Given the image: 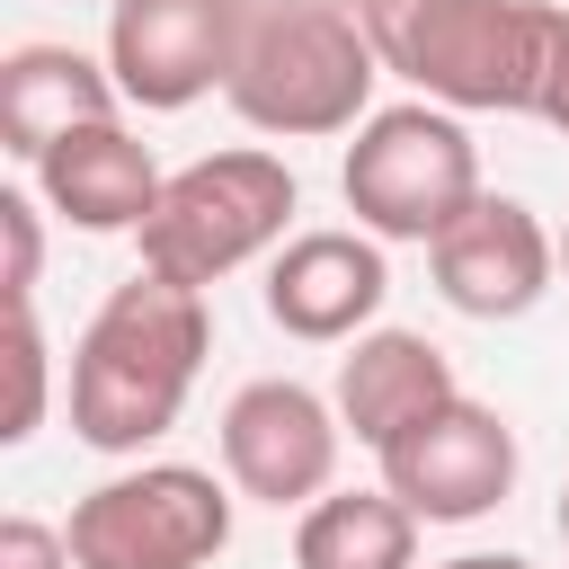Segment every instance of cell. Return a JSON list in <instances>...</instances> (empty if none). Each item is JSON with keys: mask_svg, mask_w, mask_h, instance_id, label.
Wrapping results in <instances>:
<instances>
[{"mask_svg": "<svg viewBox=\"0 0 569 569\" xmlns=\"http://www.w3.org/2000/svg\"><path fill=\"white\" fill-rule=\"evenodd\" d=\"M204 347H213L204 293L133 267L71 347V436L89 453H142L151 436H169L204 373Z\"/></svg>", "mask_w": 569, "mask_h": 569, "instance_id": "6da1fadb", "label": "cell"}, {"mask_svg": "<svg viewBox=\"0 0 569 569\" xmlns=\"http://www.w3.org/2000/svg\"><path fill=\"white\" fill-rule=\"evenodd\" d=\"M356 18L373 62L453 116H533L569 36V9L551 0H356Z\"/></svg>", "mask_w": 569, "mask_h": 569, "instance_id": "7a4b0ae2", "label": "cell"}, {"mask_svg": "<svg viewBox=\"0 0 569 569\" xmlns=\"http://www.w3.org/2000/svg\"><path fill=\"white\" fill-rule=\"evenodd\" d=\"M373 44L365 18L338 0H258L240 62H231V116L284 142H320V133H356L373 116Z\"/></svg>", "mask_w": 569, "mask_h": 569, "instance_id": "3957f363", "label": "cell"}, {"mask_svg": "<svg viewBox=\"0 0 569 569\" xmlns=\"http://www.w3.org/2000/svg\"><path fill=\"white\" fill-rule=\"evenodd\" d=\"M338 196L356 231L373 240H445L489 187H480V142L462 133L453 107H373L338 160Z\"/></svg>", "mask_w": 569, "mask_h": 569, "instance_id": "277c9868", "label": "cell"}, {"mask_svg": "<svg viewBox=\"0 0 569 569\" xmlns=\"http://www.w3.org/2000/svg\"><path fill=\"white\" fill-rule=\"evenodd\" d=\"M284 222H293V169L276 151H204L160 187V204L133 240H142L151 276L204 293L231 267H249L258 249H276Z\"/></svg>", "mask_w": 569, "mask_h": 569, "instance_id": "5b68a950", "label": "cell"}, {"mask_svg": "<svg viewBox=\"0 0 569 569\" xmlns=\"http://www.w3.org/2000/svg\"><path fill=\"white\" fill-rule=\"evenodd\" d=\"M71 569H204L231 542V489L196 462H142L98 480L71 525Z\"/></svg>", "mask_w": 569, "mask_h": 569, "instance_id": "8992f818", "label": "cell"}, {"mask_svg": "<svg viewBox=\"0 0 569 569\" xmlns=\"http://www.w3.org/2000/svg\"><path fill=\"white\" fill-rule=\"evenodd\" d=\"M258 0H107V71L124 107L178 116L204 89H231Z\"/></svg>", "mask_w": 569, "mask_h": 569, "instance_id": "52a82bcc", "label": "cell"}, {"mask_svg": "<svg viewBox=\"0 0 569 569\" xmlns=\"http://www.w3.org/2000/svg\"><path fill=\"white\" fill-rule=\"evenodd\" d=\"M338 445H347L338 400H320L311 382H284V373L240 382L231 409H222V471L258 507H311V498H329Z\"/></svg>", "mask_w": 569, "mask_h": 569, "instance_id": "ba28073f", "label": "cell"}, {"mask_svg": "<svg viewBox=\"0 0 569 569\" xmlns=\"http://www.w3.org/2000/svg\"><path fill=\"white\" fill-rule=\"evenodd\" d=\"M382 489L418 525H471L516 489V427L462 391L436 418H418L400 445H382Z\"/></svg>", "mask_w": 569, "mask_h": 569, "instance_id": "9c48e42d", "label": "cell"}, {"mask_svg": "<svg viewBox=\"0 0 569 569\" xmlns=\"http://www.w3.org/2000/svg\"><path fill=\"white\" fill-rule=\"evenodd\" d=\"M427 267H436V293L462 320H525L560 276V240L533 222V204L480 196L445 240H427Z\"/></svg>", "mask_w": 569, "mask_h": 569, "instance_id": "30bf717a", "label": "cell"}, {"mask_svg": "<svg viewBox=\"0 0 569 569\" xmlns=\"http://www.w3.org/2000/svg\"><path fill=\"white\" fill-rule=\"evenodd\" d=\"M382 293H391V267H382L373 231H302L267 267V320L284 338H302V347L365 338V320L382 311Z\"/></svg>", "mask_w": 569, "mask_h": 569, "instance_id": "8fae6325", "label": "cell"}, {"mask_svg": "<svg viewBox=\"0 0 569 569\" xmlns=\"http://www.w3.org/2000/svg\"><path fill=\"white\" fill-rule=\"evenodd\" d=\"M329 400H338V427L382 453L418 418H436L445 400H462V382H453V365H445L436 338H418V329H365L338 356V391Z\"/></svg>", "mask_w": 569, "mask_h": 569, "instance_id": "7c38bea8", "label": "cell"}, {"mask_svg": "<svg viewBox=\"0 0 569 569\" xmlns=\"http://www.w3.org/2000/svg\"><path fill=\"white\" fill-rule=\"evenodd\" d=\"M160 169H151V151L124 133V116H107V124H80V133H62L44 160H36V196L71 222V231H142L151 222V204H160Z\"/></svg>", "mask_w": 569, "mask_h": 569, "instance_id": "4fadbf2b", "label": "cell"}, {"mask_svg": "<svg viewBox=\"0 0 569 569\" xmlns=\"http://www.w3.org/2000/svg\"><path fill=\"white\" fill-rule=\"evenodd\" d=\"M116 107H124L116 71L89 62L80 44H18V53L0 62V151L27 160V169H36L62 133L107 124Z\"/></svg>", "mask_w": 569, "mask_h": 569, "instance_id": "5bb4252c", "label": "cell"}, {"mask_svg": "<svg viewBox=\"0 0 569 569\" xmlns=\"http://www.w3.org/2000/svg\"><path fill=\"white\" fill-rule=\"evenodd\" d=\"M293 569H418V516L391 489H329L293 525Z\"/></svg>", "mask_w": 569, "mask_h": 569, "instance_id": "9a60e30c", "label": "cell"}, {"mask_svg": "<svg viewBox=\"0 0 569 569\" xmlns=\"http://www.w3.org/2000/svg\"><path fill=\"white\" fill-rule=\"evenodd\" d=\"M9 418H0V445H27L44 427V329H36V302H9Z\"/></svg>", "mask_w": 569, "mask_h": 569, "instance_id": "2e32d148", "label": "cell"}, {"mask_svg": "<svg viewBox=\"0 0 569 569\" xmlns=\"http://www.w3.org/2000/svg\"><path fill=\"white\" fill-rule=\"evenodd\" d=\"M0 231H9V302H36V258H44V231H36V196H0Z\"/></svg>", "mask_w": 569, "mask_h": 569, "instance_id": "e0dca14e", "label": "cell"}, {"mask_svg": "<svg viewBox=\"0 0 569 569\" xmlns=\"http://www.w3.org/2000/svg\"><path fill=\"white\" fill-rule=\"evenodd\" d=\"M0 569H71V542L36 516H0Z\"/></svg>", "mask_w": 569, "mask_h": 569, "instance_id": "ac0fdd59", "label": "cell"}, {"mask_svg": "<svg viewBox=\"0 0 569 569\" xmlns=\"http://www.w3.org/2000/svg\"><path fill=\"white\" fill-rule=\"evenodd\" d=\"M551 133H569V36H560V53H551V71H542V107H533Z\"/></svg>", "mask_w": 569, "mask_h": 569, "instance_id": "d6986e66", "label": "cell"}, {"mask_svg": "<svg viewBox=\"0 0 569 569\" xmlns=\"http://www.w3.org/2000/svg\"><path fill=\"white\" fill-rule=\"evenodd\" d=\"M436 569H533V560H516V551H453V560H436Z\"/></svg>", "mask_w": 569, "mask_h": 569, "instance_id": "ffe728a7", "label": "cell"}, {"mask_svg": "<svg viewBox=\"0 0 569 569\" xmlns=\"http://www.w3.org/2000/svg\"><path fill=\"white\" fill-rule=\"evenodd\" d=\"M560 542H569V489H560Z\"/></svg>", "mask_w": 569, "mask_h": 569, "instance_id": "44dd1931", "label": "cell"}, {"mask_svg": "<svg viewBox=\"0 0 569 569\" xmlns=\"http://www.w3.org/2000/svg\"><path fill=\"white\" fill-rule=\"evenodd\" d=\"M560 276H569V231H560Z\"/></svg>", "mask_w": 569, "mask_h": 569, "instance_id": "7402d4cb", "label": "cell"}]
</instances>
